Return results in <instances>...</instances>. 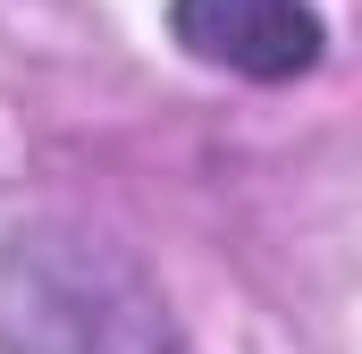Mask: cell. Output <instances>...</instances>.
Listing matches in <instances>:
<instances>
[{"label": "cell", "instance_id": "obj_1", "mask_svg": "<svg viewBox=\"0 0 362 354\" xmlns=\"http://www.w3.org/2000/svg\"><path fill=\"white\" fill-rule=\"evenodd\" d=\"M0 354H185L152 262L93 219L0 228Z\"/></svg>", "mask_w": 362, "mask_h": 354}, {"label": "cell", "instance_id": "obj_2", "mask_svg": "<svg viewBox=\"0 0 362 354\" xmlns=\"http://www.w3.org/2000/svg\"><path fill=\"white\" fill-rule=\"evenodd\" d=\"M169 42L219 76L295 85L329 59V17L312 0H169Z\"/></svg>", "mask_w": 362, "mask_h": 354}]
</instances>
